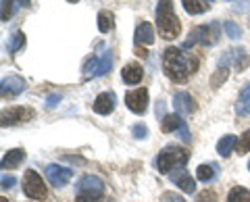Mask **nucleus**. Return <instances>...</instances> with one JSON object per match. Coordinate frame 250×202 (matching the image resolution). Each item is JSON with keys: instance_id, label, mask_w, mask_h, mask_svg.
Here are the masks:
<instances>
[{"instance_id": "f257e3e1", "label": "nucleus", "mask_w": 250, "mask_h": 202, "mask_svg": "<svg viewBox=\"0 0 250 202\" xmlns=\"http://www.w3.org/2000/svg\"><path fill=\"white\" fill-rule=\"evenodd\" d=\"M196 69H198V59L184 52L182 48L171 46L163 54V71H165V75L171 81L184 83L196 73Z\"/></svg>"}, {"instance_id": "f03ea898", "label": "nucleus", "mask_w": 250, "mask_h": 202, "mask_svg": "<svg viewBox=\"0 0 250 202\" xmlns=\"http://www.w3.org/2000/svg\"><path fill=\"white\" fill-rule=\"evenodd\" d=\"M156 27H159L161 38H165V40H173L182 32V23L173 11L171 0H159V4H156Z\"/></svg>"}, {"instance_id": "7ed1b4c3", "label": "nucleus", "mask_w": 250, "mask_h": 202, "mask_svg": "<svg viewBox=\"0 0 250 202\" xmlns=\"http://www.w3.org/2000/svg\"><path fill=\"white\" fill-rule=\"evenodd\" d=\"M188 159H190V152H188L186 148H179V146H165L159 157L154 159V167L159 169V173L167 175L171 173V169H179L184 167Z\"/></svg>"}, {"instance_id": "20e7f679", "label": "nucleus", "mask_w": 250, "mask_h": 202, "mask_svg": "<svg viewBox=\"0 0 250 202\" xmlns=\"http://www.w3.org/2000/svg\"><path fill=\"white\" fill-rule=\"evenodd\" d=\"M219 36H221V27H219V23L213 21V23H208V25H198V27H194L192 32H190V38L186 40L184 44V48H190V46H213L219 42Z\"/></svg>"}, {"instance_id": "39448f33", "label": "nucleus", "mask_w": 250, "mask_h": 202, "mask_svg": "<svg viewBox=\"0 0 250 202\" xmlns=\"http://www.w3.org/2000/svg\"><path fill=\"white\" fill-rule=\"evenodd\" d=\"M23 194L31 200H44L48 196V190H46L42 177L34 169H27L25 175H23Z\"/></svg>"}, {"instance_id": "423d86ee", "label": "nucleus", "mask_w": 250, "mask_h": 202, "mask_svg": "<svg viewBox=\"0 0 250 202\" xmlns=\"http://www.w3.org/2000/svg\"><path fill=\"white\" fill-rule=\"evenodd\" d=\"M103 194H104V182L96 175H85L77 183V196H82V198L96 202L103 198Z\"/></svg>"}, {"instance_id": "0eeeda50", "label": "nucleus", "mask_w": 250, "mask_h": 202, "mask_svg": "<svg viewBox=\"0 0 250 202\" xmlns=\"http://www.w3.org/2000/svg\"><path fill=\"white\" fill-rule=\"evenodd\" d=\"M36 117V111L29 106H13L2 111V127L6 125H19V123H27Z\"/></svg>"}, {"instance_id": "6e6552de", "label": "nucleus", "mask_w": 250, "mask_h": 202, "mask_svg": "<svg viewBox=\"0 0 250 202\" xmlns=\"http://www.w3.org/2000/svg\"><path fill=\"white\" fill-rule=\"evenodd\" d=\"M125 106L136 115H144L148 108V90L138 88L134 92H127V94H125Z\"/></svg>"}, {"instance_id": "1a4fd4ad", "label": "nucleus", "mask_w": 250, "mask_h": 202, "mask_svg": "<svg viewBox=\"0 0 250 202\" xmlns=\"http://www.w3.org/2000/svg\"><path fill=\"white\" fill-rule=\"evenodd\" d=\"M46 177H48L50 185H54V188H62V185H67L69 182H71L73 169L61 167V165H48L46 167Z\"/></svg>"}, {"instance_id": "9d476101", "label": "nucleus", "mask_w": 250, "mask_h": 202, "mask_svg": "<svg viewBox=\"0 0 250 202\" xmlns=\"http://www.w3.org/2000/svg\"><path fill=\"white\" fill-rule=\"evenodd\" d=\"M27 88V83L23 77L19 75H9V77H4L2 80V85H0V92H2V98H15V96H19L21 92H25Z\"/></svg>"}, {"instance_id": "9b49d317", "label": "nucleus", "mask_w": 250, "mask_h": 202, "mask_svg": "<svg viewBox=\"0 0 250 202\" xmlns=\"http://www.w3.org/2000/svg\"><path fill=\"white\" fill-rule=\"evenodd\" d=\"M169 180L173 182L182 192H186V194H192L194 190H196V182L192 180V175L188 173L184 167H179V169L173 171V173H169Z\"/></svg>"}, {"instance_id": "f8f14e48", "label": "nucleus", "mask_w": 250, "mask_h": 202, "mask_svg": "<svg viewBox=\"0 0 250 202\" xmlns=\"http://www.w3.org/2000/svg\"><path fill=\"white\" fill-rule=\"evenodd\" d=\"M115 104H117V98L113 92H103V94H98L96 100H94V113H98V115H111L115 111Z\"/></svg>"}, {"instance_id": "ddd939ff", "label": "nucleus", "mask_w": 250, "mask_h": 202, "mask_svg": "<svg viewBox=\"0 0 250 202\" xmlns=\"http://www.w3.org/2000/svg\"><path fill=\"white\" fill-rule=\"evenodd\" d=\"M173 108L177 115H192L196 111V102L188 92H177L173 96Z\"/></svg>"}, {"instance_id": "4468645a", "label": "nucleus", "mask_w": 250, "mask_h": 202, "mask_svg": "<svg viewBox=\"0 0 250 202\" xmlns=\"http://www.w3.org/2000/svg\"><path fill=\"white\" fill-rule=\"evenodd\" d=\"M121 77H123V81H125V83L136 85V83L142 81V77H144V69L140 67L138 63H129V65H125V67H123Z\"/></svg>"}, {"instance_id": "2eb2a0df", "label": "nucleus", "mask_w": 250, "mask_h": 202, "mask_svg": "<svg viewBox=\"0 0 250 202\" xmlns=\"http://www.w3.org/2000/svg\"><path fill=\"white\" fill-rule=\"evenodd\" d=\"M134 42H136V46H142V44H152V42H154V29H152L150 23L142 21V23H140V25L136 27Z\"/></svg>"}, {"instance_id": "dca6fc26", "label": "nucleus", "mask_w": 250, "mask_h": 202, "mask_svg": "<svg viewBox=\"0 0 250 202\" xmlns=\"http://www.w3.org/2000/svg\"><path fill=\"white\" fill-rule=\"evenodd\" d=\"M23 161H25V150L23 148L9 150L2 157V169H15V167H19Z\"/></svg>"}, {"instance_id": "f3484780", "label": "nucleus", "mask_w": 250, "mask_h": 202, "mask_svg": "<svg viewBox=\"0 0 250 202\" xmlns=\"http://www.w3.org/2000/svg\"><path fill=\"white\" fill-rule=\"evenodd\" d=\"M236 146H238V138H236V136H231V134H229V136H223V138L217 142V152L221 154V157L228 159L229 154L233 152V148H236Z\"/></svg>"}, {"instance_id": "a211bd4d", "label": "nucleus", "mask_w": 250, "mask_h": 202, "mask_svg": "<svg viewBox=\"0 0 250 202\" xmlns=\"http://www.w3.org/2000/svg\"><path fill=\"white\" fill-rule=\"evenodd\" d=\"M236 113L240 115V117H246V115H250V83L240 92V98L236 102Z\"/></svg>"}, {"instance_id": "6ab92c4d", "label": "nucleus", "mask_w": 250, "mask_h": 202, "mask_svg": "<svg viewBox=\"0 0 250 202\" xmlns=\"http://www.w3.org/2000/svg\"><path fill=\"white\" fill-rule=\"evenodd\" d=\"M184 123H186V121L179 117L177 113H175V115H165V117H163V125H161V129L165 131V134H171V131H179V129H182Z\"/></svg>"}, {"instance_id": "aec40b11", "label": "nucleus", "mask_w": 250, "mask_h": 202, "mask_svg": "<svg viewBox=\"0 0 250 202\" xmlns=\"http://www.w3.org/2000/svg\"><path fill=\"white\" fill-rule=\"evenodd\" d=\"M215 175H217V165H213V162H208V165H200V167L196 169V177H198L202 183L213 182Z\"/></svg>"}, {"instance_id": "412c9836", "label": "nucleus", "mask_w": 250, "mask_h": 202, "mask_svg": "<svg viewBox=\"0 0 250 202\" xmlns=\"http://www.w3.org/2000/svg\"><path fill=\"white\" fill-rule=\"evenodd\" d=\"M113 27H115V17H113V13L100 11V13H98V29H100L103 34H108Z\"/></svg>"}, {"instance_id": "4be33fe9", "label": "nucleus", "mask_w": 250, "mask_h": 202, "mask_svg": "<svg viewBox=\"0 0 250 202\" xmlns=\"http://www.w3.org/2000/svg\"><path fill=\"white\" fill-rule=\"evenodd\" d=\"M182 4L188 15H200L208 9V4L202 2V0H182Z\"/></svg>"}, {"instance_id": "5701e85b", "label": "nucleus", "mask_w": 250, "mask_h": 202, "mask_svg": "<svg viewBox=\"0 0 250 202\" xmlns=\"http://www.w3.org/2000/svg\"><path fill=\"white\" fill-rule=\"evenodd\" d=\"M228 202H250V192L246 188H242V185H236V188L229 190Z\"/></svg>"}, {"instance_id": "b1692460", "label": "nucleus", "mask_w": 250, "mask_h": 202, "mask_svg": "<svg viewBox=\"0 0 250 202\" xmlns=\"http://www.w3.org/2000/svg\"><path fill=\"white\" fill-rule=\"evenodd\" d=\"M23 44H25V34H23V32H15V34L11 36L9 44H6V50H9L11 54H15Z\"/></svg>"}, {"instance_id": "393cba45", "label": "nucleus", "mask_w": 250, "mask_h": 202, "mask_svg": "<svg viewBox=\"0 0 250 202\" xmlns=\"http://www.w3.org/2000/svg\"><path fill=\"white\" fill-rule=\"evenodd\" d=\"M98 67H100V61L96 57H92L85 61V65H83V75L85 77H96L98 75Z\"/></svg>"}, {"instance_id": "a878e982", "label": "nucleus", "mask_w": 250, "mask_h": 202, "mask_svg": "<svg viewBox=\"0 0 250 202\" xmlns=\"http://www.w3.org/2000/svg\"><path fill=\"white\" fill-rule=\"evenodd\" d=\"M236 150H238L240 157H242V154H248V152H250V129H248V131H244V134L240 136Z\"/></svg>"}, {"instance_id": "bb28decb", "label": "nucleus", "mask_w": 250, "mask_h": 202, "mask_svg": "<svg viewBox=\"0 0 250 202\" xmlns=\"http://www.w3.org/2000/svg\"><path fill=\"white\" fill-rule=\"evenodd\" d=\"M111 65H113V57H111V50H106L103 54V59H100V67H98V75L96 77L106 75L108 71H111Z\"/></svg>"}, {"instance_id": "cd10ccee", "label": "nucleus", "mask_w": 250, "mask_h": 202, "mask_svg": "<svg viewBox=\"0 0 250 202\" xmlns=\"http://www.w3.org/2000/svg\"><path fill=\"white\" fill-rule=\"evenodd\" d=\"M223 29H225V36L231 38V40H238V38L242 36V29L238 23H233V21H225L223 23Z\"/></svg>"}, {"instance_id": "c85d7f7f", "label": "nucleus", "mask_w": 250, "mask_h": 202, "mask_svg": "<svg viewBox=\"0 0 250 202\" xmlns=\"http://www.w3.org/2000/svg\"><path fill=\"white\" fill-rule=\"evenodd\" d=\"M131 134H134V138H138V140H144L148 136V127L144 123H136V125L131 127Z\"/></svg>"}, {"instance_id": "c756f323", "label": "nucleus", "mask_w": 250, "mask_h": 202, "mask_svg": "<svg viewBox=\"0 0 250 202\" xmlns=\"http://www.w3.org/2000/svg\"><path fill=\"white\" fill-rule=\"evenodd\" d=\"M223 80H228V67H219L217 69V73L213 75V85L219 88V83H221Z\"/></svg>"}, {"instance_id": "7c9ffc66", "label": "nucleus", "mask_w": 250, "mask_h": 202, "mask_svg": "<svg viewBox=\"0 0 250 202\" xmlns=\"http://www.w3.org/2000/svg\"><path fill=\"white\" fill-rule=\"evenodd\" d=\"M13 4H15V0H2V21H9L11 19Z\"/></svg>"}, {"instance_id": "2f4dec72", "label": "nucleus", "mask_w": 250, "mask_h": 202, "mask_svg": "<svg viewBox=\"0 0 250 202\" xmlns=\"http://www.w3.org/2000/svg\"><path fill=\"white\" fill-rule=\"evenodd\" d=\"M217 200V194L213 192V190H205L202 194H198V198H196V202H215Z\"/></svg>"}, {"instance_id": "473e14b6", "label": "nucleus", "mask_w": 250, "mask_h": 202, "mask_svg": "<svg viewBox=\"0 0 250 202\" xmlns=\"http://www.w3.org/2000/svg\"><path fill=\"white\" fill-rule=\"evenodd\" d=\"M15 182H17V180H15L13 175L2 173V180H0V183H2V185H0V188H2V190H11L13 185H15Z\"/></svg>"}, {"instance_id": "72a5a7b5", "label": "nucleus", "mask_w": 250, "mask_h": 202, "mask_svg": "<svg viewBox=\"0 0 250 202\" xmlns=\"http://www.w3.org/2000/svg\"><path fill=\"white\" fill-rule=\"evenodd\" d=\"M161 200H163V202H186L182 196H177V194H173V192H165V194L161 196Z\"/></svg>"}, {"instance_id": "f704fd0d", "label": "nucleus", "mask_w": 250, "mask_h": 202, "mask_svg": "<svg viewBox=\"0 0 250 202\" xmlns=\"http://www.w3.org/2000/svg\"><path fill=\"white\" fill-rule=\"evenodd\" d=\"M177 134H179V138H182L186 144H188V142H190V140H192V136H190V129H188V125H186V123L182 125V129H179Z\"/></svg>"}, {"instance_id": "c9c22d12", "label": "nucleus", "mask_w": 250, "mask_h": 202, "mask_svg": "<svg viewBox=\"0 0 250 202\" xmlns=\"http://www.w3.org/2000/svg\"><path fill=\"white\" fill-rule=\"evenodd\" d=\"M59 102H61V96H59V94H52V96H48V102H46V106H48V108H54Z\"/></svg>"}, {"instance_id": "e433bc0d", "label": "nucleus", "mask_w": 250, "mask_h": 202, "mask_svg": "<svg viewBox=\"0 0 250 202\" xmlns=\"http://www.w3.org/2000/svg\"><path fill=\"white\" fill-rule=\"evenodd\" d=\"M136 54H138V57H142V59H146V57H148V52H146L144 48H140V46H136Z\"/></svg>"}, {"instance_id": "4c0bfd02", "label": "nucleus", "mask_w": 250, "mask_h": 202, "mask_svg": "<svg viewBox=\"0 0 250 202\" xmlns=\"http://www.w3.org/2000/svg\"><path fill=\"white\" fill-rule=\"evenodd\" d=\"M21 4H23V6H27V4H29V0H21Z\"/></svg>"}, {"instance_id": "58836bf2", "label": "nucleus", "mask_w": 250, "mask_h": 202, "mask_svg": "<svg viewBox=\"0 0 250 202\" xmlns=\"http://www.w3.org/2000/svg\"><path fill=\"white\" fill-rule=\"evenodd\" d=\"M0 202H9V200H6V198H0Z\"/></svg>"}, {"instance_id": "ea45409f", "label": "nucleus", "mask_w": 250, "mask_h": 202, "mask_svg": "<svg viewBox=\"0 0 250 202\" xmlns=\"http://www.w3.org/2000/svg\"><path fill=\"white\" fill-rule=\"evenodd\" d=\"M67 2H77V0H67Z\"/></svg>"}, {"instance_id": "a19ab883", "label": "nucleus", "mask_w": 250, "mask_h": 202, "mask_svg": "<svg viewBox=\"0 0 250 202\" xmlns=\"http://www.w3.org/2000/svg\"><path fill=\"white\" fill-rule=\"evenodd\" d=\"M205 2H213V0H205Z\"/></svg>"}, {"instance_id": "79ce46f5", "label": "nucleus", "mask_w": 250, "mask_h": 202, "mask_svg": "<svg viewBox=\"0 0 250 202\" xmlns=\"http://www.w3.org/2000/svg\"><path fill=\"white\" fill-rule=\"evenodd\" d=\"M248 169H250V161H248Z\"/></svg>"}]
</instances>
